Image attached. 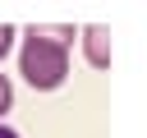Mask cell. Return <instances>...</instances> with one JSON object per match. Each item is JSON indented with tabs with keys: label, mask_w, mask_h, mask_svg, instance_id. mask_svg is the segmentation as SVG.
I'll return each instance as SVG.
<instances>
[{
	"label": "cell",
	"mask_w": 147,
	"mask_h": 138,
	"mask_svg": "<svg viewBox=\"0 0 147 138\" xmlns=\"http://www.w3.org/2000/svg\"><path fill=\"white\" fill-rule=\"evenodd\" d=\"M9 101H14V87H9V78H5V74H0V115H5V110H9Z\"/></svg>",
	"instance_id": "obj_4"
},
{
	"label": "cell",
	"mask_w": 147,
	"mask_h": 138,
	"mask_svg": "<svg viewBox=\"0 0 147 138\" xmlns=\"http://www.w3.org/2000/svg\"><path fill=\"white\" fill-rule=\"evenodd\" d=\"M83 46H87V60H92L96 69L110 64V28H101V23L83 28Z\"/></svg>",
	"instance_id": "obj_2"
},
{
	"label": "cell",
	"mask_w": 147,
	"mask_h": 138,
	"mask_svg": "<svg viewBox=\"0 0 147 138\" xmlns=\"http://www.w3.org/2000/svg\"><path fill=\"white\" fill-rule=\"evenodd\" d=\"M69 41H74V28L60 23V28H23V51H18V69L32 87L51 92L69 78Z\"/></svg>",
	"instance_id": "obj_1"
},
{
	"label": "cell",
	"mask_w": 147,
	"mask_h": 138,
	"mask_svg": "<svg viewBox=\"0 0 147 138\" xmlns=\"http://www.w3.org/2000/svg\"><path fill=\"white\" fill-rule=\"evenodd\" d=\"M14 37H18V28H9V23H0V55L14 46Z\"/></svg>",
	"instance_id": "obj_3"
},
{
	"label": "cell",
	"mask_w": 147,
	"mask_h": 138,
	"mask_svg": "<svg viewBox=\"0 0 147 138\" xmlns=\"http://www.w3.org/2000/svg\"><path fill=\"white\" fill-rule=\"evenodd\" d=\"M0 138H18V133H14V129H9V124H0Z\"/></svg>",
	"instance_id": "obj_5"
}]
</instances>
